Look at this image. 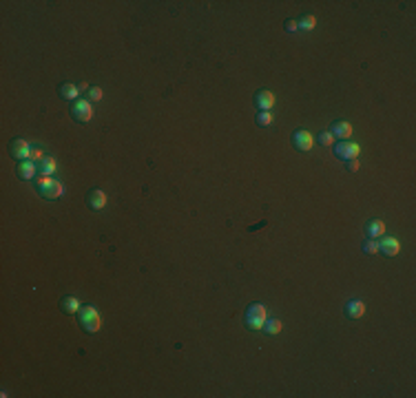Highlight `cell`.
I'll return each mask as SVG.
<instances>
[{
    "mask_svg": "<svg viewBox=\"0 0 416 398\" xmlns=\"http://www.w3.org/2000/svg\"><path fill=\"white\" fill-rule=\"evenodd\" d=\"M268 321V314H266L264 303H250L248 310L244 314V323L248 330H264V323Z\"/></svg>",
    "mask_w": 416,
    "mask_h": 398,
    "instance_id": "6da1fadb",
    "label": "cell"
},
{
    "mask_svg": "<svg viewBox=\"0 0 416 398\" xmlns=\"http://www.w3.org/2000/svg\"><path fill=\"white\" fill-rule=\"evenodd\" d=\"M35 186H38L40 195L44 199H49V201H53V199H58L62 195V184L55 182L51 175H40L38 180H35Z\"/></svg>",
    "mask_w": 416,
    "mask_h": 398,
    "instance_id": "7a4b0ae2",
    "label": "cell"
},
{
    "mask_svg": "<svg viewBox=\"0 0 416 398\" xmlns=\"http://www.w3.org/2000/svg\"><path fill=\"white\" fill-rule=\"evenodd\" d=\"M80 325H82V330L89 332V334L100 332L102 316L97 314V310L93 308V305H84V308H80Z\"/></svg>",
    "mask_w": 416,
    "mask_h": 398,
    "instance_id": "3957f363",
    "label": "cell"
},
{
    "mask_svg": "<svg viewBox=\"0 0 416 398\" xmlns=\"http://www.w3.org/2000/svg\"><path fill=\"white\" fill-rule=\"evenodd\" d=\"M71 115H73L75 122H80V124H86V122H91V117H93V104H91V100H75L73 106H71Z\"/></svg>",
    "mask_w": 416,
    "mask_h": 398,
    "instance_id": "277c9868",
    "label": "cell"
},
{
    "mask_svg": "<svg viewBox=\"0 0 416 398\" xmlns=\"http://www.w3.org/2000/svg\"><path fill=\"white\" fill-rule=\"evenodd\" d=\"M9 153H11V157H13V160H18V162L31 160V149H29L27 140H22V137L11 140V144H9Z\"/></svg>",
    "mask_w": 416,
    "mask_h": 398,
    "instance_id": "5b68a950",
    "label": "cell"
},
{
    "mask_svg": "<svg viewBox=\"0 0 416 398\" xmlns=\"http://www.w3.org/2000/svg\"><path fill=\"white\" fill-rule=\"evenodd\" d=\"M359 144H354V142H348V140H341L339 144H335V153H337V157L339 160H343V162H348V160H357V155H359Z\"/></svg>",
    "mask_w": 416,
    "mask_h": 398,
    "instance_id": "8992f818",
    "label": "cell"
},
{
    "mask_svg": "<svg viewBox=\"0 0 416 398\" xmlns=\"http://www.w3.org/2000/svg\"><path fill=\"white\" fill-rule=\"evenodd\" d=\"M292 144H295L297 151L306 153V151H310L312 146H315V137H312L308 131H304V129H297L295 133H292Z\"/></svg>",
    "mask_w": 416,
    "mask_h": 398,
    "instance_id": "52a82bcc",
    "label": "cell"
},
{
    "mask_svg": "<svg viewBox=\"0 0 416 398\" xmlns=\"http://www.w3.org/2000/svg\"><path fill=\"white\" fill-rule=\"evenodd\" d=\"M255 106L259 111H270L275 106V93L268 89H261L255 93Z\"/></svg>",
    "mask_w": 416,
    "mask_h": 398,
    "instance_id": "ba28073f",
    "label": "cell"
},
{
    "mask_svg": "<svg viewBox=\"0 0 416 398\" xmlns=\"http://www.w3.org/2000/svg\"><path fill=\"white\" fill-rule=\"evenodd\" d=\"M399 250H401V243H399V239H394V237H381V241H379V252L385 254V257H397L399 254Z\"/></svg>",
    "mask_w": 416,
    "mask_h": 398,
    "instance_id": "9c48e42d",
    "label": "cell"
},
{
    "mask_svg": "<svg viewBox=\"0 0 416 398\" xmlns=\"http://www.w3.org/2000/svg\"><path fill=\"white\" fill-rule=\"evenodd\" d=\"M86 203H89L93 210H102L106 206V193L102 188H93V191L86 195Z\"/></svg>",
    "mask_w": 416,
    "mask_h": 398,
    "instance_id": "30bf717a",
    "label": "cell"
},
{
    "mask_svg": "<svg viewBox=\"0 0 416 398\" xmlns=\"http://www.w3.org/2000/svg\"><path fill=\"white\" fill-rule=\"evenodd\" d=\"M366 314V303L359 299H352L346 303V316L348 319H361V316Z\"/></svg>",
    "mask_w": 416,
    "mask_h": 398,
    "instance_id": "8fae6325",
    "label": "cell"
},
{
    "mask_svg": "<svg viewBox=\"0 0 416 398\" xmlns=\"http://www.w3.org/2000/svg\"><path fill=\"white\" fill-rule=\"evenodd\" d=\"M332 135L335 137H339V140H348V137L352 135V124L350 122H335V124H332Z\"/></svg>",
    "mask_w": 416,
    "mask_h": 398,
    "instance_id": "7c38bea8",
    "label": "cell"
},
{
    "mask_svg": "<svg viewBox=\"0 0 416 398\" xmlns=\"http://www.w3.org/2000/svg\"><path fill=\"white\" fill-rule=\"evenodd\" d=\"M366 232H368V237H370V239L383 237V234H385V223L381 221V219H372V221H368Z\"/></svg>",
    "mask_w": 416,
    "mask_h": 398,
    "instance_id": "4fadbf2b",
    "label": "cell"
},
{
    "mask_svg": "<svg viewBox=\"0 0 416 398\" xmlns=\"http://www.w3.org/2000/svg\"><path fill=\"white\" fill-rule=\"evenodd\" d=\"M35 171H38V168H35V164L31 160H27V162H20L18 164V177L20 180H33L35 177Z\"/></svg>",
    "mask_w": 416,
    "mask_h": 398,
    "instance_id": "5bb4252c",
    "label": "cell"
},
{
    "mask_svg": "<svg viewBox=\"0 0 416 398\" xmlns=\"http://www.w3.org/2000/svg\"><path fill=\"white\" fill-rule=\"evenodd\" d=\"M78 95H80V91H78V84H71V82H64V84H60V98H62V100L75 102V100H78Z\"/></svg>",
    "mask_w": 416,
    "mask_h": 398,
    "instance_id": "9a60e30c",
    "label": "cell"
},
{
    "mask_svg": "<svg viewBox=\"0 0 416 398\" xmlns=\"http://www.w3.org/2000/svg\"><path fill=\"white\" fill-rule=\"evenodd\" d=\"M80 301L75 299V297H64L62 301H60V308H62V312L66 314H75V312H80Z\"/></svg>",
    "mask_w": 416,
    "mask_h": 398,
    "instance_id": "2e32d148",
    "label": "cell"
},
{
    "mask_svg": "<svg viewBox=\"0 0 416 398\" xmlns=\"http://www.w3.org/2000/svg\"><path fill=\"white\" fill-rule=\"evenodd\" d=\"M38 171H40V175H53V171H55V160H53V157H42V160H40Z\"/></svg>",
    "mask_w": 416,
    "mask_h": 398,
    "instance_id": "e0dca14e",
    "label": "cell"
},
{
    "mask_svg": "<svg viewBox=\"0 0 416 398\" xmlns=\"http://www.w3.org/2000/svg\"><path fill=\"white\" fill-rule=\"evenodd\" d=\"M281 328H284V325H281V321H277V319H272V321H266L264 323V332L268 336H277L281 332Z\"/></svg>",
    "mask_w": 416,
    "mask_h": 398,
    "instance_id": "ac0fdd59",
    "label": "cell"
},
{
    "mask_svg": "<svg viewBox=\"0 0 416 398\" xmlns=\"http://www.w3.org/2000/svg\"><path fill=\"white\" fill-rule=\"evenodd\" d=\"M361 248H363V252H366V254H379V241H377V239L368 237L366 241H363Z\"/></svg>",
    "mask_w": 416,
    "mask_h": 398,
    "instance_id": "d6986e66",
    "label": "cell"
},
{
    "mask_svg": "<svg viewBox=\"0 0 416 398\" xmlns=\"http://www.w3.org/2000/svg\"><path fill=\"white\" fill-rule=\"evenodd\" d=\"M317 142H319L321 146H335V135H332L330 131H323L317 135Z\"/></svg>",
    "mask_w": 416,
    "mask_h": 398,
    "instance_id": "ffe728a7",
    "label": "cell"
},
{
    "mask_svg": "<svg viewBox=\"0 0 416 398\" xmlns=\"http://www.w3.org/2000/svg\"><path fill=\"white\" fill-rule=\"evenodd\" d=\"M317 24V18L315 16H304L299 20V29H304V31H312Z\"/></svg>",
    "mask_w": 416,
    "mask_h": 398,
    "instance_id": "44dd1931",
    "label": "cell"
},
{
    "mask_svg": "<svg viewBox=\"0 0 416 398\" xmlns=\"http://www.w3.org/2000/svg\"><path fill=\"white\" fill-rule=\"evenodd\" d=\"M257 124H259V126H270L272 124V113H270V111H259V113H257Z\"/></svg>",
    "mask_w": 416,
    "mask_h": 398,
    "instance_id": "7402d4cb",
    "label": "cell"
},
{
    "mask_svg": "<svg viewBox=\"0 0 416 398\" xmlns=\"http://www.w3.org/2000/svg\"><path fill=\"white\" fill-rule=\"evenodd\" d=\"M89 100L91 102L102 100V89H100V86H91V89H89Z\"/></svg>",
    "mask_w": 416,
    "mask_h": 398,
    "instance_id": "603a6c76",
    "label": "cell"
},
{
    "mask_svg": "<svg viewBox=\"0 0 416 398\" xmlns=\"http://www.w3.org/2000/svg\"><path fill=\"white\" fill-rule=\"evenodd\" d=\"M297 29H299V20H295V18L286 20V31H297Z\"/></svg>",
    "mask_w": 416,
    "mask_h": 398,
    "instance_id": "cb8c5ba5",
    "label": "cell"
},
{
    "mask_svg": "<svg viewBox=\"0 0 416 398\" xmlns=\"http://www.w3.org/2000/svg\"><path fill=\"white\" fill-rule=\"evenodd\" d=\"M346 168H348V171H352V173H357V171H359V162H357V160H348Z\"/></svg>",
    "mask_w": 416,
    "mask_h": 398,
    "instance_id": "d4e9b609",
    "label": "cell"
},
{
    "mask_svg": "<svg viewBox=\"0 0 416 398\" xmlns=\"http://www.w3.org/2000/svg\"><path fill=\"white\" fill-rule=\"evenodd\" d=\"M89 89H91V86L86 84V82H80V84H78V91H80V93H89Z\"/></svg>",
    "mask_w": 416,
    "mask_h": 398,
    "instance_id": "484cf974",
    "label": "cell"
},
{
    "mask_svg": "<svg viewBox=\"0 0 416 398\" xmlns=\"http://www.w3.org/2000/svg\"><path fill=\"white\" fill-rule=\"evenodd\" d=\"M35 160H42V153L40 151H31V162H35Z\"/></svg>",
    "mask_w": 416,
    "mask_h": 398,
    "instance_id": "4316f807",
    "label": "cell"
}]
</instances>
